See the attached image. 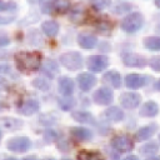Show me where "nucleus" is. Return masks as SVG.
Returning a JSON list of instances; mask_svg holds the SVG:
<instances>
[{
  "label": "nucleus",
  "instance_id": "obj_16",
  "mask_svg": "<svg viewBox=\"0 0 160 160\" xmlns=\"http://www.w3.org/2000/svg\"><path fill=\"white\" fill-rule=\"evenodd\" d=\"M158 112H159V105L155 101H148L140 109V115L145 118H152L158 115Z\"/></svg>",
  "mask_w": 160,
  "mask_h": 160
},
{
  "label": "nucleus",
  "instance_id": "obj_7",
  "mask_svg": "<svg viewBox=\"0 0 160 160\" xmlns=\"http://www.w3.org/2000/svg\"><path fill=\"white\" fill-rule=\"evenodd\" d=\"M92 99L99 105H109L114 99V94L108 88H100V89H98L95 91Z\"/></svg>",
  "mask_w": 160,
  "mask_h": 160
},
{
  "label": "nucleus",
  "instance_id": "obj_26",
  "mask_svg": "<svg viewBox=\"0 0 160 160\" xmlns=\"http://www.w3.org/2000/svg\"><path fill=\"white\" fill-rule=\"evenodd\" d=\"M78 159H82V160H95V159H101L102 155L98 151H89V150H84V151H80L78 155H76Z\"/></svg>",
  "mask_w": 160,
  "mask_h": 160
},
{
  "label": "nucleus",
  "instance_id": "obj_4",
  "mask_svg": "<svg viewBox=\"0 0 160 160\" xmlns=\"http://www.w3.org/2000/svg\"><path fill=\"white\" fill-rule=\"evenodd\" d=\"M8 149L10 151L14 152H24L26 150H29V148L31 146L30 140L26 136H19V138H12L8 141L6 144Z\"/></svg>",
  "mask_w": 160,
  "mask_h": 160
},
{
  "label": "nucleus",
  "instance_id": "obj_32",
  "mask_svg": "<svg viewBox=\"0 0 160 160\" xmlns=\"http://www.w3.org/2000/svg\"><path fill=\"white\" fill-rule=\"evenodd\" d=\"M90 4H91L95 9L101 10V9H105V8L110 6L111 0H90Z\"/></svg>",
  "mask_w": 160,
  "mask_h": 160
},
{
  "label": "nucleus",
  "instance_id": "obj_6",
  "mask_svg": "<svg viewBox=\"0 0 160 160\" xmlns=\"http://www.w3.org/2000/svg\"><path fill=\"white\" fill-rule=\"evenodd\" d=\"M111 146L120 152L130 151L134 148V141L128 135H118L111 140Z\"/></svg>",
  "mask_w": 160,
  "mask_h": 160
},
{
  "label": "nucleus",
  "instance_id": "obj_37",
  "mask_svg": "<svg viewBox=\"0 0 160 160\" xmlns=\"http://www.w3.org/2000/svg\"><path fill=\"white\" fill-rule=\"evenodd\" d=\"M10 44V38L8 36V34L0 31V48L1 46H6Z\"/></svg>",
  "mask_w": 160,
  "mask_h": 160
},
{
  "label": "nucleus",
  "instance_id": "obj_12",
  "mask_svg": "<svg viewBox=\"0 0 160 160\" xmlns=\"http://www.w3.org/2000/svg\"><path fill=\"white\" fill-rule=\"evenodd\" d=\"M88 16V12H86V9L84 8V5L81 4H78L75 5L71 11H70V20L75 24H82L84 20L86 19Z\"/></svg>",
  "mask_w": 160,
  "mask_h": 160
},
{
  "label": "nucleus",
  "instance_id": "obj_44",
  "mask_svg": "<svg viewBox=\"0 0 160 160\" xmlns=\"http://www.w3.org/2000/svg\"><path fill=\"white\" fill-rule=\"evenodd\" d=\"M0 139H1V131H0Z\"/></svg>",
  "mask_w": 160,
  "mask_h": 160
},
{
  "label": "nucleus",
  "instance_id": "obj_17",
  "mask_svg": "<svg viewBox=\"0 0 160 160\" xmlns=\"http://www.w3.org/2000/svg\"><path fill=\"white\" fill-rule=\"evenodd\" d=\"M70 132L75 139H78L80 141H88L92 138V132L89 129H85V128H79V126L71 128Z\"/></svg>",
  "mask_w": 160,
  "mask_h": 160
},
{
  "label": "nucleus",
  "instance_id": "obj_28",
  "mask_svg": "<svg viewBox=\"0 0 160 160\" xmlns=\"http://www.w3.org/2000/svg\"><path fill=\"white\" fill-rule=\"evenodd\" d=\"M158 150H159L158 144H155V142H148V144H145V145H142V146H141L140 152H141L142 155L150 156V155L156 154V152H158Z\"/></svg>",
  "mask_w": 160,
  "mask_h": 160
},
{
  "label": "nucleus",
  "instance_id": "obj_23",
  "mask_svg": "<svg viewBox=\"0 0 160 160\" xmlns=\"http://www.w3.org/2000/svg\"><path fill=\"white\" fill-rule=\"evenodd\" d=\"M0 125L8 130H16V129L22 126V122L18 119H14V118H1Z\"/></svg>",
  "mask_w": 160,
  "mask_h": 160
},
{
  "label": "nucleus",
  "instance_id": "obj_3",
  "mask_svg": "<svg viewBox=\"0 0 160 160\" xmlns=\"http://www.w3.org/2000/svg\"><path fill=\"white\" fill-rule=\"evenodd\" d=\"M144 24V19L142 15L140 12H132L128 16H125V19L121 21V29L125 32H136Z\"/></svg>",
  "mask_w": 160,
  "mask_h": 160
},
{
  "label": "nucleus",
  "instance_id": "obj_19",
  "mask_svg": "<svg viewBox=\"0 0 160 160\" xmlns=\"http://www.w3.org/2000/svg\"><path fill=\"white\" fill-rule=\"evenodd\" d=\"M155 130H156V126H155V125L142 126V128H140V129L138 130V132H136V135H135V139H136L138 141L148 140V139H150V138L154 135Z\"/></svg>",
  "mask_w": 160,
  "mask_h": 160
},
{
  "label": "nucleus",
  "instance_id": "obj_20",
  "mask_svg": "<svg viewBox=\"0 0 160 160\" xmlns=\"http://www.w3.org/2000/svg\"><path fill=\"white\" fill-rule=\"evenodd\" d=\"M102 79L106 84L111 85L112 88H120V85H121V76L118 71H108V72H105Z\"/></svg>",
  "mask_w": 160,
  "mask_h": 160
},
{
  "label": "nucleus",
  "instance_id": "obj_41",
  "mask_svg": "<svg viewBox=\"0 0 160 160\" xmlns=\"http://www.w3.org/2000/svg\"><path fill=\"white\" fill-rule=\"evenodd\" d=\"M5 85V81H4V79H0V89H2V86Z\"/></svg>",
  "mask_w": 160,
  "mask_h": 160
},
{
  "label": "nucleus",
  "instance_id": "obj_42",
  "mask_svg": "<svg viewBox=\"0 0 160 160\" xmlns=\"http://www.w3.org/2000/svg\"><path fill=\"white\" fill-rule=\"evenodd\" d=\"M126 159H128V160H138V158H136V156H128Z\"/></svg>",
  "mask_w": 160,
  "mask_h": 160
},
{
  "label": "nucleus",
  "instance_id": "obj_18",
  "mask_svg": "<svg viewBox=\"0 0 160 160\" xmlns=\"http://www.w3.org/2000/svg\"><path fill=\"white\" fill-rule=\"evenodd\" d=\"M41 30L49 38H55L59 32V24L54 20H48L41 25Z\"/></svg>",
  "mask_w": 160,
  "mask_h": 160
},
{
  "label": "nucleus",
  "instance_id": "obj_43",
  "mask_svg": "<svg viewBox=\"0 0 160 160\" xmlns=\"http://www.w3.org/2000/svg\"><path fill=\"white\" fill-rule=\"evenodd\" d=\"M155 5H156L158 8H160V0H155Z\"/></svg>",
  "mask_w": 160,
  "mask_h": 160
},
{
  "label": "nucleus",
  "instance_id": "obj_24",
  "mask_svg": "<svg viewBox=\"0 0 160 160\" xmlns=\"http://www.w3.org/2000/svg\"><path fill=\"white\" fill-rule=\"evenodd\" d=\"M105 116H106L109 120L118 122V121H121V120L124 119V112H122V110H120L119 108L111 106V108H109V109L105 111Z\"/></svg>",
  "mask_w": 160,
  "mask_h": 160
},
{
  "label": "nucleus",
  "instance_id": "obj_25",
  "mask_svg": "<svg viewBox=\"0 0 160 160\" xmlns=\"http://www.w3.org/2000/svg\"><path fill=\"white\" fill-rule=\"evenodd\" d=\"M142 44L149 50H160V38L158 36H149L144 39Z\"/></svg>",
  "mask_w": 160,
  "mask_h": 160
},
{
  "label": "nucleus",
  "instance_id": "obj_5",
  "mask_svg": "<svg viewBox=\"0 0 160 160\" xmlns=\"http://www.w3.org/2000/svg\"><path fill=\"white\" fill-rule=\"evenodd\" d=\"M109 65V59L104 55H92L88 59V68L94 72H100L105 70Z\"/></svg>",
  "mask_w": 160,
  "mask_h": 160
},
{
  "label": "nucleus",
  "instance_id": "obj_14",
  "mask_svg": "<svg viewBox=\"0 0 160 160\" xmlns=\"http://www.w3.org/2000/svg\"><path fill=\"white\" fill-rule=\"evenodd\" d=\"M98 40L92 34L89 32H80L78 35V44L84 49H92L95 48Z\"/></svg>",
  "mask_w": 160,
  "mask_h": 160
},
{
  "label": "nucleus",
  "instance_id": "obj_27",
  "mask_svg": "<svg viewBox=\"0 0 160 160\" xmlns=\"http://www.w3.org/2000/svg\"><path fill=\"white\" fill-rule=\"evenodd\" d=\"M54 9L58 14H64L70 9V0H55Z\"/></svg>",
  "mask_w": 160,
  "mask_h": 160
},
{
  "label": "nucleus",
  "instance_id": "obj_9",
  "mask_svg": "<svg viewBox=\"0 0 160 160\" xmlns=\"http://www.w3.org/2000/svg\"><path fill=\"white\" fill-rule=\"evenodd\" d=\"M149 81L148 76L139 75V74H129L125 78V85L129 89H139L144 85H146Z\"/></svg>",
  "mask_w": 160,
  "mask_h": 160
},
{
  "label": "nucleus",
  "instance_id": "obj_11",
  "mask_svg": "<svg viewBox=\"0 0 160 160\" xmlns=\"http://www.w3.org/2000/svg\"><path fill=\"white\" fill-rule=\"evenodd\" d=\"M78 84L82 91H89L96 84V78L90 72H81L78 75Z\"/></svg>",
  "mask_w": 160,
  "mask_h": 160
},
{
  "label": "nucleus",
  "instance_id": "obj_21",
  "mask_svg": "<svg viewBox=\"0 0 160 160\" xmlns=\"http://www.w3.org/2000/svg\"><path fill=\"white\" fill-rule=\"evenodd\" d=\"M41 71L48 75L49 78H54L58 71H59V68H58V64L54 61V60H46L42 65H41Z\"/></svg>",
  "mask_w": 160,
  "mask_h": 160
},
{
  "label": "nucleus",
  "instance_id": "obj_36",
  "mask_svg": "<svg viewBox=\"0 0 160 160\" xmlns=\"http://www.w3.org/2000/svg\"><path fill=\"white\" fill-rule=\"evenodd\" d=\"M150 68L155 71H160V56H155L150 60Z\"/></svg>",
  "mask_w": 160,
  "mask_h": 160
},
{
  "label": "nucleus",
  "instance_id": "obj_38",
  "mask_svg": "<svg viewBox=\"0 0 160 160\" xmlns=\"http://www.w3.org/2000/svg\"><path fill=\"white\" fill-rule=\"evenodd\" d=\"M128 9H130V5H128V4H121V5H118V6L115 8V11H116L118 14H120V12L126 11Z\"/></svg>",
  "mask_w": 160,
  "mask_h": 160
},
{
  "label": "nucleus",
  "instance_id": "obj_29",
  "mask_svg": "<svg viewBox=\"0 0 160 160\" xmlns=\"http://www.w3.org/2000/svg\"><path fill=\"white\" fill-rule=\"evenodd\" d=\"M59 106L64 111H69L70 109H72L75 106V99L74 98H70V95H68L66 98L59 99Z\"/></svg>",
  "mask_w": 160,
  "mask_h": 160
},
{
  "label": "nucleus",
  "instance_id": "obj_34",
  "mask_svg": "<svg viewBox=\"0 0 160 160\" xmlns=\"http://www.w3.org/2000/svg\"><path fill=\"white\" fill-rule=\"evenodd\" d=\"M58 136H59V134H58L55 130H52V129L46 130V131H45V134H44V139H45V141H46V142L55 141V140L58 139Z\"/></svg>",
  "mask_w": 160,
  "mask_h": 160
},
{
  "label": "nucleus",
  "instance_id": "obj_13",
  "mask_svg": "<svg viewBox=\"0 0 160 160\" xmlns=\"http://www.w3.org/2000/svg\"><path fill=\"white\" fill-rule=\"evenodd\" d=\"M40 105H39V101L35 100V99H28L25 100L20 106H19V112H21L22 115H32L35 114L38 110H39Z\"/></svg>",
  "mask_w": 160,
  "mask_h": 160
},
{
  "label": "nucleus",
  "instance_id": "obj_39",
  "mask_svg": "<svg viewBox=\"0 0 160 160\" xmlns=\"http://www.w3.org/2000/svg\"><path fill=\"white\" fill-rule=\"evenodd\" d=\"M14 20V18H9V16H0V24H9Z\"/></svg>",
  "mask_w": 160,
  "mask_h": 160
},
{
  "label": "nucleus",
  "instance_id": "obj_15",
  "mask_svg": "<svg viewBox=\"0 0 160 160\" xmlns=\"http://www.w3.org/2000/svg\"><path fill=\"white\" fill-rule=\"evenodd\" d=\"M59 91L65 96L71 95L74 91V81L68 76H61L59 79Z\"/></svg>",
  "mask_w": 160,
  "mask_h": 160
},
{
  "label": "nucleus",
  "instance_id": "obj_40",
  "mask_svg": "<svg viewBox=\"0 0 160 160\" xmlns=\"http://www.w3.org/2000/svg\"><path fill=\"white\" fill-rule=\"evenodd\" d=\"M154 88H155L158 91H160V79H159V80H158V81L154 84Z\"/></svg>",
  "mask_w": 160,
  "mask_h": 160
},
{
  "label": "nucleus",
  "instance_id": "obj_33",
  "mask_svg": "<svg viewBox=\"0 0 160 160\" xmlns=\"http://www.w3.org/2000/svg\"><path fill=\"white\" fill-rule=\"evenodd\" d=\"M14 11L16 10V4L14 1H4L0 0V11Z\"/></svg>",
  "mask_w": 160,
  "mask_h": 160
},
{
  "label": "nucleus",
  "instance_id": "obj_1",
  "mask_svg": "<svg viewBox=\"0 0 160 160\" xmlns=\"http://www.w3.org/2000/svg\"><path fill=\"white\" fill-rule=\"evenodd\" d=\"M15 62L18 69L21 71H35L41 65V54L38 51H21L15 54Z\"/></svg>",
  "mask_w": 160,
  "mask_h": 160
},
{
  "label": "nucleus",
  "instance_id": "obj_8",
  "mask_svg": "<svg viewBox=\"0 0 160 160\" xmlns=\"http://www.w3.org/2000/svg\"><path fill=\"white\" fill-rule=\"evenodd\" d=\"M122 62L130 68H144L146 65V59L142 55L129 52L122 56Z\"/></svg>",
  "mask_w": 160,
  "mask_h": 160
},
{
  "label": "nucleus",
  "instance_id": "obj_30",
  "mask_svg": "<svg viewBox=\"0 0 160 160\" xmlns=\"http://www.w3.org/2000/svg\"><path fill=\"white\" fill-rule=\"evenodd\" d=\"M96 30L100 32V34H109L111 31V24L106 20V19H102V20H99L96 22Z\"/></svg>",
  "mask_w": 160,
  "mask_h": 160
},
{
  "label": "nucleus",
  "instance_id": "obj_45",
  "mask_svg": "<svg viewBox=\"0 0 160 160\" xmlns=\"http://www.w3.org/2000/svg\"><path fill=\"white\" fill-rule=\"evenodd\" d=\"M159 138H160V136H159Z\"/></svg>",
  "mask_w": 160,
  "mask_h": 160
},
{
  "label": "nucleus",
  "instance_id": "obj_2",
  "mask_svg": "<svg viewBox=\"0 0 160 160\" xmlns=\"http://www.w3.org/2000/svg\"><path fill=\"white\" fill-rule=\"evenodd\" d=\"M60 64L68 70H80L82 68V56L76 51H68L60 55Z\"/></svg>",
  "mask_w": 160,
  "mask_h": 160
},
{
  "label": "nucleus",
  "instance_id": "obj_35",
  "mask_svg": "<svg viewBox=\"0 0 160 160\" xmlns=\"http://www.w3.org/2000/svg\"><path fill=\"white\" fill-rule=\"evenodd\" d=\"M54 1L55 0H40V6H41V10L46 14L50 11L51 8H54Z\"/></svg>",
  "mask_w": 160,
  "mask_h": 160
},
{
  "label": "nucleus",
  "instance_id": "obj_22",
  "mask_svg": "<svg viewBox=\"0 0 160 160\" xmlns=\"http://www.w3.org/2000/svg\"><path fill=\"white\" fill-rule=\"evenodd\" d=\"M72 119L79 121V122H84V124H95V119L94 116L88 112V111H74L72 112Z\"/></svg>",
  "mask_w": 160,
  "mask_h": 160
},
{
  "label": "nucleus",
  "instance_id": "obj_10",
  "mask_svg": "<svg viewBox=\"0 0 160 160\" xmlns=\"http://www.w3.org/2000/svg\"><path fill=\"white\" fill-rule=\"evenodd\" d=\"M140 95L136 92H124L120 95V104L125 109H135L140 104Z\"/></svg>",
  "mask_w": 160,
  "mask_h": 160
},
{
  "label": "nucleus",
  "instance_id": "obj_31",
  "mask_svg": "<svg viewBox=\"0 0 160 160\" xmlns=\"http://www.w3.org/2000/svg\"><path fill=\"white\" fill-rule=\"evenodd\" d=\"M32 85H34L35 88L42 90V91H46V90L49 89V86H50L49 81L45 80V79H41V78H36V79L32 81Z\"/></svg>",
  "mask_w": 160,
  "mask_h": 160
}]
</instances>
